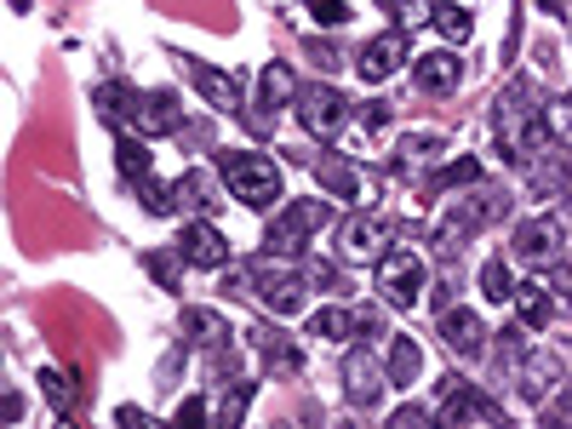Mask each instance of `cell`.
Instances as JSON below:
<instances>
[{"instance_id": "obj_1", "label": "cell", "mask_w": 572, "mask_h": 429, "mask_svg": "<svg viewBox=\"0 0 572 429\" xmlns=\"http://www.w3.org/2000/svg\"><path fill=\"white\" fill-rule=\"evenodd\" d=\"M492 138H499V155L510 166H527L544 143H556L550 126H544V115L527 109V86H510L499 104H492Z\"/></svg>"}, {"instance_id": "obj_2", "label": "cell", "mask_w": 572, "mask_h": 429, "mask_svg": "<svg viewBox=\"0 0 572 429\" xmlns=\"http://www.w3.org/2000/svg\"><path fill=\"white\" fill-rule=\"evenodd\" d=\"M218 172H223V184H230V195L241 200V207H253V212H269L281 200V166L269 155H253V149H218Z\"/></svg>"}, {"instance_id": "obj_3", "label": "cell", "mask_w": 572, "mask_h": 429, "mask_svg": "<svg viewBox=\"0 0 572 429\" xmlns=\"http://www.w3.org/2000/svg\"><path fill=\"white\" fill-rule=\"evenodd\" d=\"M327 218H332L327 200H292V207L264 230V252H269V258H297V252L310 246V235H315Z\"/></svg>"}, {"instance_id": "obj_4", "label": "cell", "mask_w": 572, "mask_h": 429, "mask_svg": "<svg viewBox=\"0 0 572 429\" xmlns=\"http://www.w3.org/2000/svg\"><path fill=\"white\" fill-rule=\"evenodd\" d=\"M372 269H378V298H384V304H395V310L418 304V292H424V258H418V252L389 246Z\"/></svg>"}, {"instance_id": "obj_5", "label": "cell", "mask_w": 572, "mask_h": 429, "mask_svg": "<svg viewBox=\"0 0 572 429\" xmlns=\"http://www.w3.org/2000/svg\"><path fill=\"white\" fill-rule=\"evenodd\" d=\"M435 395H441V413L435 418H446V424H504L499 401L481 395L476 384H464V378H453V372L435 384Z\"/></svg>"}, {"instance_id": "obj_6", "label": "cell", "mask_w": 572, "mask_h": 429, "mask_svg": "<svg viewBox=\"0 0 572 429\" xmlns=\"http://www.w3.org/2000/svg\"><path fill=\"white\" fill-rule=\"evenodd\" d=\"M297 120H304L310 138H343V126H350V97L338 86H304L297 92Z\"/></svg>"}, {"instance_id": "obj_7", "label": "cell", "mask_w": 572, "mask_h": 429, "mask_svg": "<svg viewBox=\"0 0 572 429\" xmlns=\"http://www.w3.org/2000/svg\"><path fill=\"white\" fill-rule=\"evenodd\" d=\"M567 246V218L561 212H538L515 230V258L521 264H556Z\"/></svg>"}, {"instance_id": "obj_8", "label": "cell", "mask_w": 572, "mask_h": 429, "mask_svg": "<svg viewBox=\"0 0 572 429\" xmlns=\"http://www.w3.org/2000/svg\"><path fill=\"white\" fill-rule=\"evenodd\" d=\"M515 384H521V401H527V407H550V401L561 395V384H567V367H561L556 349H533V356L521 361Z\"/></svg>"}, {"instance_id": "obj_9", "label": "cell", "mask_w": 572, "mask_h": 429, "mask_svg": "<svg viewBox=\"0 0 572 429\" xmlns=\"http://www.w3.org/2000/svg\"><path fill=\"white\" fill-rule=\"evenodd\" d=\"M389 252V223L384 218H350L338 230V258L343 264H378Z\"/></svg>"}, {"instance_id": "obj_10", "label": "cell", "mask_w": 572, "mask_h": 429, "mask_svg": "<svg viewBox=\"0 0 572 429\" xmlns=\"http://www.w3.org/2000/svg\"><path fill=\"white\" fill-rule=\"evenodd\" d=\"M127 120L138 126L143 138H166V132H178V126H184V109H178V97H172V92H132Z\"/></svg>"}, {"instance_id": "obj_11", "label": "cell", "mask_w": 572, "mask_h": 429, "mask_svg": "<svg viewBox=\"0 0 572 429\" xmlns=\"http://www.w3.org/2000/svg\"><path fill=\"white\" fill-rule=\"evenodd\" d=\"M407 63V30H389V35H378V40H366L361 46V58H355V69H361V81H389L395 69Z\"/></svg>"}, {"instance_id": "obj_12", "label": "cell", "mask_w": 572, "mask_h": 429, "mask_svg": "<svg viewBox=\"0 0 572 429\" xmlns=\"http://www.w3.org/2000/svg\"><path fill=\"white\" fill-rule=\"evenodd\" d=\"M178 258L189 269H223L230 264V241H223V230H212V223H189L178 235Z\"/></svg>"}, {"instance_id": "obj_13", "label": "cell", "mask_w": 572, "mask_h": 429, "mask_svg": "<svg viewBox=\"0 0 572 429\" xmlns=\"http://www.w3.org/2000/svg\"><path fill=\"white\" fill-rule=\"evenodd\" d=\"M476 230H481L476 195H469V200H446V212H441V223H435V246H441V252H458Z\"/></svg>"}, {"instance_id": "obj_14", "label": "cell", "mask_w": 572, "mask_h": 429, "mask_svg": "<svg viewBox=\"0 0 572 429\" xmlns=\"http://www.w3.org/2000/svg\"><path fill=\"white\" fill-rule=\"evenodd\" d=\"M481 338H487V326L476 310H441V344L453 349V356H481Z\"/></svg>"}, {"instance_id": "obj_15", "label": "cell", "mask_w": 572, "mask_h": 429, "mask_svg": "<svg viewBox=\"0 0 572 429\" xmlns=\"http://www.w3.org/2000/svg\"><path fill=\"white\" fill-rule=\"evenodd\" d=\"M412 81L424 86L430 97H441V92H453L458 81H464V58L453 53V46H441V53H430V58H418V69H412Z\"/></svg>"}, {"instance_id": "obj_16", "label": "cell", "mask_w": 572, "mask_h": 429, "mask_svg": "<svg viewBox=\"0 0 572 429\" xmlns=\"http://www.w3.org/2000/svg\"><path fill=\"white\" fill-rule=\"evenodd\" d=\"M184 69L195 74V86H201V97H207L218 115H241V86H235V74L207 69V63H195V58H184Z\"/></svg>"}, {"instance_id": "obj_17", "label": "cell", "mask_w": 572, "mask_h": 429, "mask_svg": "<svg viewBox=\"0 0 572 429\" xmlns=\"http://www.w3.org/2000/svg\"><path fill=\"white\" fill-rule=\"evenodd\" d=\"M315 172H320V184H327L332 195L355 200V207H366V200H372V184H366V172H361V166H350V161H332V155H320V161H315Z\"/></svg>"}, {"instance_id": "obj_18", "label": "cell", "mask_w": 572, "mask_h": 429, "mask_svg": "<svg viewBox=\"0 0 572 429\" xmlns=\"http://www.w3.org/2000/svg\"><path fill=\"white\" fill-rule=\"evenodd\" d=\"M372 321L366 310H315L310 315V338H327V344H343V338H355V333H372Z\"/></svg>"}, {"instance_id": "obj_19", "label": "cell", "mask_w": 572, "mask_h": 429, "mask_svg": "<svg viewBox=\"0 0 572 429\" xmlns=\"http://www.w3.org/2000/svg\"><path fill=\"white\" fill-rule=\"evenodd\" d=\"M297 97V74H292V63H264V81H258V109H264V120L276 115V109H287Z\"/></svg>"}, {"instance_id": "obj_20", "label": "cell", "mask_w": 572, "mask_h": 429, "mask_svg": "<svg viewBox=\"0 0 572 429\" xmlns=\"http://www.w3.org/2000/svg\"><path fill=\"white\" fill-rule=\"evenodd\" d=\"M510 304H515L521 326H550V321H556V298H550V281H521Z\"/></svg>"}, {"instance_id": "obj_21", "label": "cell", "mask_w": 572, "mask_h": 429, "mask_svg": "<svg viewBox=\"0 0 572 429\" xmlns=\"http://www.w3.org/2000/svg\"><path fill=\"white\" fill-rule=\"evenodd\" d=\"M304 269H297V275H264V287H258V298H264V304L269 310H276V315H297V310H304Z\"/></svg>"}, {"instance_id": "obj_22", "label": "cell", "mask_w": 572, "mask_h": 429, "mask_svg": "<svg viewBox=\"0 0 572 429\" xmlns=\"http://www.w3.org/2000/svg\"><path fill=\"white\" fill-rule=\"evenodd\" d=\"M343 390H350L355 407H372V401L384 395V372H378V367H372V361L361 356V349H355V356L343 361Z\"/></svg>"}, {"instance_id": "obj_23", "label": "cell", "mask_w": 572, "mask_h": 429, "mask_svg": "<svg viewBox=\"0 0 572 429\" xmlns=\"http://www.w3.org/2000/svg\"><path fill=\"white\" fill-rule=\"evenodd\" d=\"M253 349H258V356H264L269 367H276V372H287V378H292L297 367H304V356H297V349L287 344V333H276V326H264V321L253 326Z\"/></svg>"}, {"instance_id": "obj_24", "label": "cell", "mask_w": 572, "mask_h": 429, "mask_svg": "<svg viewBox=\"0 0 572 429\" xmlns=\"http://www.w3.org/2000/svg\"><path fill=\"white\" fill-rule=\"evenodd\" d=\"M184 338L201 344V349H223V344H230V321H223L218 310L195 304V310H184Z\"/></svg>"}, {"instance_id": "obj_25", "label": "cell", "mask_w": 572, "mask_h": 429, "mask_svg": "<svg viewBox=\"0 0 572 429\" xmlns=\"http://www.w3.org/2000/svg\"><path fill=\"white\" fill-rule=\"evenodd\" d=\"M172 200H178L184 212H207V207H218V184H212V172H184V178L172 184Z\"/></svg>"}, {"instance_id": "obj_26", "label": "cell", "mask_w": 572, "mask_h": 429, "mask_svg": "<svg viewBox=\"0 0 572 429\" xmlns=\"http://www.w3.org/2000/svg\"><path fill=\"white\" fill-rule=\"evenodd\" d=\"M384 372H389V384H401V390H407L412 378L424 372V349H418L412 338H395V344H389V361H384Z\"/></svg>"}, {"instance_id": "obj_27", "label": "cell", "mask_w": 572, "mask_h": 429, "mask_svg": "<svg viewBox=\"0 0 572 429\" xmlns=\"http://www.w3.org/2000/svg\"><path fill=\"white\" fill-rule=\"evenodd\" d=\"M446 155V138L441 132H407L401 138V161L407 166H430V161H441Z\"/></svg>"}, {"instance_id": "obj_28", "label": "cell", "mask_w": 572, "mask_h": 429, "mask_svg": "<svg viewBox=\"0 0 572 429\" xmlns=\"http://www.w3.org/2000/svg\"><path fill=\"white\" fill-rule=\"evenodd\" d=\"M544 126H550V138H556L561 149H572V92L550 97V109H544Z\"/></svg>"}, {"instance_id": "obj_29", "label": "cell", "mask_w": 572, "mask_h": 429, "mask_svg": "<svg viewBox=\"0 0 572 429\" xmlns=\"http://www.w3.org/2000/svg\"><path fill=\"white\" fill-rule=\"evenodd\" d=\"M430 23H435V30H441L446 40H453V46H464V40H469V30H476L464 7H435V18H430Z\"/></svg>"}, {"instance_id": "obj_30", "label": "cell", "mask_w": 572, "mask_h": 429, "mask_svg": "<svg viewBox=\"0 0 572 429\" xmlns=\"http://www.w3.org/2000/svg\"><path fill=\"white\" fill-rule=\"evenodd\" d=\"M481 292L492 298V304H504V298H515V281H510V264H504V258H492V264L481 269Z\"/></svg>"}, {"instance_id": "obj_31", "label": "cell", "mask_w": 572, "mask_h": 429, "mask_svg": "<svg viewBox=\"0 0 572 429\" xmlns=\"http://www.w3.org/2000/svg\"><path fill=\"white\" fill-rule=\"evenodd\" d=\"M115 155H120V178H132V184H143V178H149V149H143L138 138H132V143H120Z\"/></svg>"}, {"instance_id": "obj_32", "label": "cell", "mask_w": 572, "mask_h": 429, "mask_svg": "<svg viewBox=\"0 0 572 429\" xmlns=\"http://www.w3.org/2000/svg\"><path fill=\"white\" fill-rule=\"evenodd\" d=\"M40 395L52 401L58 413H74V395H69V378H63V372H52V367H46V372H40Z\"/></svg>"}, {"instance_id": "obj_33", "label": "cell", "mask_w": 572, "mask_h": 429, "mask_svg": "<svg viewBox=\"0 0 572 429\" xmlns=\"http://www.w3.org/2000/svg\"><path fill=\"white\" fill-rule=\"evenodd\" d=\"M384 7H389L395 18H401V30H412V23H430V18H435L430 0H384Z\"/></svg>"}, {"instance_id": "obj_34", "label": "cell", "mask_w": 572, "mask_h": 429, "mask_svg": "<svg viewBox=\"0 0 572 429\" xmlns=\"http://www.w3.org/2000/svg\"><path fill=\"white\" fill-rule=\"evenodd\" d=\"M138 195H143V207L155 212V218H166L172 207H178V200H172V189H166V184H155V178H143V184H138Z\"/></svg>"}, {"instance_id": "obj_35", "label": "cell", "mask_w": 572, "mask_h": 429, "mask_svg": "<svg viewBox=\"0 0 572 429\" xmlns=\"http://www.w3.org/2000/svg\"><path fill=\"white\" fill-rule=\"evenodd\" d=\"M310 12H315L320 30H338V23H350V7H343V0H310Z\"/></svg>"}, {"instance_id": "obj_36", "label": "cell", "mask_w": 572, "mask_h": 429, "mask_svg": "<svg viewBox=\"0 0 572 429\" xmlns=\"http://www.w3.org/2000/svg\"><path fill=\"white\" fill-rule=\"evenodd\" d=\"M258 395V384H235L230 390V401H223V413H218V424H241V413H246V401Z\"/></svg>"}, {"instance_id": "obj_37", "label": "cell", "mask_w": 572, "mask_h": 429, "mask_svg": "<svg viewBox=\"0 0 572 429\" xmlns=\"http://www.w3.org/2000/svg\"><path fill=\"white\" fill-rule=\"evenodd\" d=\"M481 178V161H453L441 166V189H458V184H476Z\"/></svg>"}, {"instance_id": "obj_38", "label": "cell", "mask_w": 572, "mask_h": 429, "mask_svg": "<svg viewBox=\"0 0 572 429\" xmlns=\"http://www.w3.org/2000/svg\"><path fill=\"white\" fill-rule=\"evenodd\" d=\"M361 126H366L372 138H384V132H389V104H384V97H372V104H361Z\"/></svg>"}, {"instance_id": "obj_39", "label": "cell", "mask_w": 572, "mask_h": 429, "mask_svg": "<svg viewBox=\"0 0 572 429\" xmlns=\"http://www.w3.org/2000/svg\"><path fill=\"white\" fill-rule=\"evenodd\" d=\"M550 292H561V304L572 310V264L556 258V275H550Z\"/></svg>"}, {"instance_id": "obj_40", "label": "cell", "mask_w": 572, "mask_h": 429, "mask_svg": "<svg viewBox=\"0 0 572 429\" xmlns=\"http://www.w3.org/2000/svg\"><path fill=\"white\" fill-rule=\"evenodd\" d=\"M149 275H155L161 287H178V258H149Z\"/></svg>"}, {"instance_id": "obj_41", "label": "cell", "mask_w": 572, "mask_h": 429, "mask_svg": "<svg viewBox=\"0 0 572 429\" xmlns=\"http://www.w3.org/2000/svg\"><path fill=\"white\" fill-rule=\"evenodd\" d=\"M304 281H310V287H332V264L310 258V264H304Z\"/></svg>"}, {"instance_id": "obj_42", "label": "cell", "mask_w": 572, "mask_h": 429, "mask_svg": "<svg viewBox=\"0 0 572 429\" xmlns=\"http://www.w3.org/2000/svg\"><path fill=\"white\" fill-rule=\"evenodd\" d=\"M178 424H207V401H201V395H189L184 407H178Z\"/></svg>"}, {"instance_id": "obj_43", "label": "cell", "mask_w": 572, "mask_h": 429, "mask_svg": "<svg viewBox=\"0 0 572 429\" xmlns=\"http://www.w3.org/2000/svg\"><path fill=\"white\" fill-rule=\"evenodd\" d=\"M310 58H315V63H327V69L343 63V58H338V46H327V40H310Z\"/></svg>"}, {"instance_id": "obj_44", "label": "cell", "mask_w": 572, "mask_h": 429, "mask_svg": "<svg viewBox=\"0 0 572 429\" xmlns=\"http://www.w3.org/2000/svg\"><path fill=\"white\" fill-rule=\"evenodd\" d=\"M435 413H424V407H401V413H395V429H401V424H430Z\"/></svg>"}]
</instances>
